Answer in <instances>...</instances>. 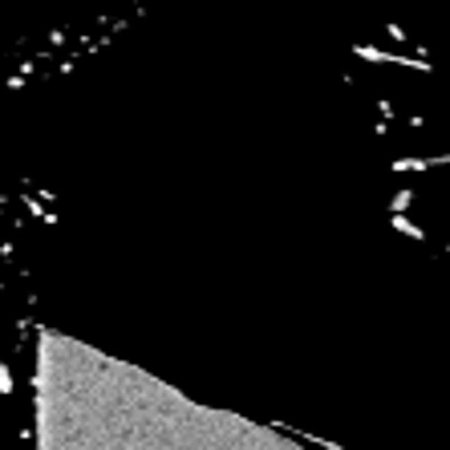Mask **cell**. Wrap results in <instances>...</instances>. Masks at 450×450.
<instances>
[{
	"instance_id": "1",
	"label": "cell",
	"mask_w": 450,
	"mask_h": 450,
	"mask_svg": "<svg viewBox=\"0 0 450 450\" xmlns=\"http://www.w3.org/2000/svg\"><path fill=\"white\" fill-rule=\"evenodd\" d=\"M57 199L0 179V450H37V292Z\"/></svg>"
},
{
	"instance_id": "2",
	"label": "cell",
	"mask_w": 450,
	"mask_h": 450,
	"mask_svg": "<svg viewBox=\"0 0 450 450\" xmlns=\"http://www.w3.org/2000/svg\"><path fill=\"white\" fill-rule=\"evenodd\" d=\"M150 8V0H0V97L70 73Z\"/></svg>"
}]
</instances>
